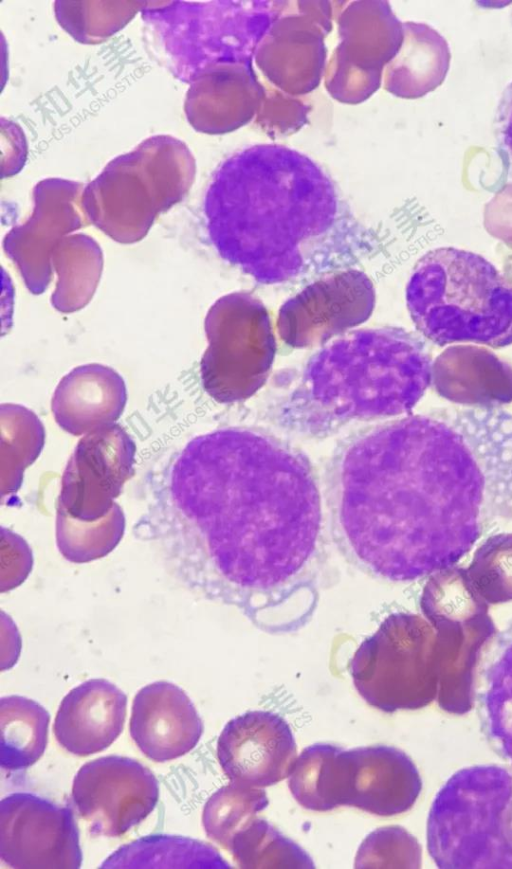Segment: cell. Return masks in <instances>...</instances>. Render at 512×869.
Segmentation results:
<instances>
[{"label":"cell","mask_w":512,"mask_h":869,"mask_svg":"<svg viewBox=\"0 0 512 869\" xmlns=\"http://www.w3.org/2000/svg\"><path fill=\"white\" fill-rule=\"evenodd\" d=\"M261 86L252 65H219L190 83L185 102L189 123L197 131L216 134L245 124L254 114Z\"/></svg>","instance_id":"obj_21"},{"label":"cell","mask_w":512,"mask_h":869,"mask_svg":"<svg viewBox=\"0 0 512 869\" xmlns=\"http://www.w3.org/2000/svg\"><path fill=\"white\" fill-rule=\"evenodd\" d=\"M297 781L308 810L352 806L385 817L408 810L420 790L412 761L385 745L344 750L329 743L313 744Z\"/></svg>","instance_id":"obj_8"},{"label":"cell","mask_w":512,"mask_h":869,"mask_svg":"<svg viewBox=\"0 0 512 869\" xmlns=\"http://www.w3.org/2000/svg\"><path fill=\"white\" fill-rule=\"evenodd\" d=\"M135 452L134 441L118 424L85 434L63 472L57 510L87 522L106 516L134 473Z\"/></svg>","instance_id":"obj_14"},{"label":"cell","mask_w":512,"mask_h":869,"mask_svg":"<svg viewBox=\"0 0 512 869\" xmlns=\"http://www.w3.org/2000/svg\"><path fill=\"white\" fill-rule=\"evenodd\" d=\"M375 289L362 271L347 269L307 284L280 308L277 329L293 348H311L365 322L375 307Z\"/></svg>","instance_id":"obj_13"},{"label":"cell","mask_w":512,"mask_h":869,"mask_svg":"<svg viewBox=\"0 0 512 869\" xmlns=\"http://www.w3.org/2000/svg\"><path fill=\"white\" fill-rule=\"evenodd\" d=\"M406 304L417 330L439 346L512 344V283L475 252L449 246L425 253L408 280Z\"/></svg>","instance_id":"obj_5"},{"label":"cell","mask_w":512,"mask_h":869,"mask_svg":"<svg viewBox=\"0 0 512 869\" xmlns=\"http://www.w3.org/2000/svg\"><path fill=\"white\" fill-rule=\"evenodd\" d=\"M203 730L194 704L173 683L153 682L134 697L130 736L152 761L162 763L187 754L198 744Z\"/></svg>","instance_id":"obj_18"},{"label":"cell","mask_w":512,"mask_h":869,"mask_svg":"<svg viewBox=\"0 0 512 869\" xmlns=\"http://www.w3.org/2000/svg\"><path fill=\"white\" fill-rule=\"evenodd\" d=\"M413 847L411 838L398 826L378 828L361 843L356 868H394L405 866L407 852Z\"/></svg>","instance_id":"obj_31"},{"label":"cell","mask_w":512,"mask_h":869,"mask_svg":"<svg viewBox=\"0 0 512 869\" xmlns=\"http://www.w3.org/2000/svg\"><path fill=\"white\" fill-rule=\"evenodd\" d=\"M268 803L265 790L230 782L205 803L202 823L206 835L226 849L233 835Z\"/></svg>","instance_id":"obj_30"},{"label":"cell","mask_w":512,"mask_h":869,"mask_svg":"<svg viewBox=\"0 0 512 869\" xmlns=\"http://www.w3.org/2000/svg\"><path fill=\"white\" fill-rule=\"evenodd\" d=\"M147 2L57 1L60 25L77 41L97 43L124 27Z\"/></svg>","instance_id":"obj_29"},{"label":"cell","mask_w":512,"mask_h":869,"mask_svg":"<svg viewBox=\"0 0 512 869\" xmlns=\"http://www.w3.org/2000/svg\"><path fill=\"white\" fill-rule=\"evenodd\" d=\"M0 857L17 869H78L82 865L73 810L28 792L0 802Z\"/></svg>","instance_id":"obj_12"},{"label":"cell","mask_w":512,"mask_h":869,"mask_svg":"<svg viewBox=\"0 0 512 869\" xmlns=\"http://www.w3.org/2000/svg\"><path fill=\"white\" fill-rule=\"evenodd\" d=\"M103 257L97 242L85 234L66 236L52 256L58 281L51 297L55 309L74 312L93 296L101 275Z\"/></svg>","instance_id":"obj_24"},{"label":"cell","mask_w":512,"mask_h":869,"mask_svg":"<svg viewBox=\"0 0 512 869\" xmlns=\"http://www.w3.org/2000/svg\"><path fill=\"white\" fill-rule=\"evenodd\" d=\"M495 147L504 166L506 179L512 183V81L503 90L493 120Z\"/></svg>","instance_id":"obj_33"},{"label":"cell","mask_w":512,"mask_h":869,"mask_svg":"<svg viewBox=\"0 0 512 869\" xmlns=\"http://www.w3.org/2000/svg\"><path fill=\"white\" fill-rule=\"evenodd\" d=\"M141 14L161 59L187 83L215 66L252 65L276 21L267 1L147 3Z\"/></svg>","instance_id":"obj_7"},{"label":"cell","mask_w":512,"mask_h":869,"mask_svg":"<svg viewBox=\"0 0 512 869\" xmlns=\"http://www.w3.org/2000/svg\"><path fill=\"white\" fill-rule=\"evenodd\" d=\"M437 392L456 404L492 408L512 401V373L492 358L483 364H455L448 356L432 366Z\"/></svg>","instance_id":"obj_22"},{"label":"cell","mask_w":512,"mask_h":869,"mask_svg":"<svg viewBox=\"0 0 512 869\" xmlns=\"http://www.w3.org/2000/svg\"><path fill=\"white\" fill-rule=\"evenodd\" d=\"M208 346L200 362L201 382L218 403L242 402L266 383L276 340L269 312L247 291L220 297L204 321Z\"/></svg>","instance_id":"obj_9"},{"label":"cell","mask_w":512,"mask_h":869,"mask_svg":"<svg viewBox=\"0 0 512 869\" xmlns=\"http://www.w3.org/2000/svg\"><path fill=\"white\" fill-rule=\"evenodd\" d=\"M432 366L425 343L403 328L352 331L309 358L277 418L293 433L324 438L353 421L408 413L431 384Z\"/></svg>","instance_id":"obj_4"},{"label":"cell","mask_w":512,"mask_h":869,"mask_svg":"<svg viewBox=\"0 0 512 869\" xmlns=\"http://www.w3.org/2000/svg\"><path fill=\"white\" fill-rule=\"evenodd\" d=\"M1 592L20 585L31 571L32 552L22 537L1 528Z\"/></svg>","instance_id":"obj_32"},{"label":"cell","mask_w":512,"mask_h":869,"mask_svg":"<svg viewBox=\"0 0 512 869\" xmlns=\"http://www.w3.org/2000/svg\"><path fill=\"white\" fill-rule=\"evenodd\" d=\"M71 798L92 835L119 837L154 810L159 783L139 761L108 755L91 760L78 770Z\"/></svg>","instance_id":"obj_11"},{"label":"cell","mask_w":512,"mask_h":869,"mask_svg":"<svg viewBox=\"0 0 512 869\" xmlns=\"http://www.w3.org/2000/svg\"><path fill=\"white\" fill-rule=\"evenodd\" d=\"M216 753L230 782L266 787L289 776L297 745L283 717L254 710L227 722L217 740Z\"/></svg>","instance_id":"obj_16"},{"label":"cell","mask_w":512,"mask_h":869,"mask_svg":"<svg viewBox=\"0 0 512 869\" xmlns=\"http://www.w3.org/2000/svg\"><path fill=\"white\" fill-rule=\"evenodd\" d=\"M241 868H314L308 853L263 818L250 819L227 848Z\"/></svg>","instance_id":"obj_27"},{"label":"cell","mask_w":512,"mask_h":869,"mask_svg":"<svg viewBox=\"0 0 512 869\" xmlns=\"http://www.w3.org/2000/svg\"><path fill=\"white\" fill-rule=\"evenodd\" d=\"M1 496L19 490L25 469L40 455L45 430L38 416L28 408L11 403L0 407Z\"/></svg>","instance_id":"obj_26"},{"label":"cell","mask_w":512,"mask_h":869,"mask_svg":"<svg viewBox=\"0 0 512 869\" xmlns=\"http://www.w3.org/2000/svg\"><path fill=\"white\" fill-rule=\"evenodd\" d=\"M50 715L39 703L23 696L0 699V765L8 771L28 768L43 755Z\"/></svg>","instance_id":"obj_23"},{"label":"cell","mask_w":512,"mask_h":869,"mask_svg":"<svg viewBox=\"0 0 512 869\" xmlns=\"http://www.w3.org/2000/svg\"><path fill=\"white\" fill-rule=\"evenodd\" d=\"M172 495L196 529L181 570L207 597L260 630L298 631L313 617L323 567L322 496L296 447L243 427L196 437L178 458Z\"/></svg>","instance_id":"obj_1"},{"label":"cell","mask_w":512,"mask_h":869,"mask_svg":"<svg viewBox=\"0 0 512 869\" xmlns=\"http://www.w3.org/2000/svg\"><path fill=\"white\" fill-rule=\"evenodd\" d=\"M127 402L123 378L101 364L78 366L57 385L51 402L56 423L74 436L114 424Z\"/></svg>","instance_id":"obj_20"},{"label":"cell","mask_w":512,"mask_h":869,"mask_svg":"<svg viewBox=\"0 0 512 869\" xmlns=\"http://www.w3.org/2000/svg\"><path fill=\"white\" fill-rule=\"evenodd\" d=\"M203 212L219 257L261 284L314 281L374 249L330 176L286 146L254 145L227 158L212 176Z\"/></svg>","instance_id":"obj_3"},{"label":"cell","mask_w":512,"mask_h":869,"mask_svg":"<svg viewBox=\"0 0 512 869\" xmlns=\"http://www.w3.org/2000/svg\"><path fill=\"white\" fill-rule=\"evenodd\" d=\"M484 482L463 435L435 412L366 427L327 467L331 533L364 573L408 579L445 545L472 537Z\"/></svg>","instance_id":"obj_2"},{"label":"cell","mask_w":512,"mask_h":869,"mask_svg":"<svg viewBox=\"0 0 512 869\" xmlns=\"http://www.w3.org/2000/svg\"><path fill=\"white\" fill-rule=\"evenodd\" d=\"M418 635L412 616L392 614L355 651L350 675L370 706L391 713L425 702V661Z\"/></svg>","instance_id":"obj_10"},{"label":"cell","mask_w":512,"mask_h":869,"mask_svg":"<svg viewBox=\"0 0 512 869\" xmlns=\"http://www.w3.org/2000/svg\"><path fill=\"white\" fill-rule=\"evenodd\" d=\"M101 868H229V864L203 842L153 835L119 848Z\"/></svg>","instance_id":"obj_25"},{"label":"cell","mask_w":512,"mask_h":869,"mask_svg":"<svg viewBox=\"0 0 512 869\" xmlns=\"http://www.w3.org/2000/svg\"><path fill=\"white\" fill-rule=\"evenodd\" d=\"M370 2H355L347 9L339 24L342 42L339 44L327 81L329 92L338 100L350 103L365 100L379 86L385 63L392 60L397 49L388 44V32L398 29L397 20L385 2H377L372 11Z\"/></svg>","instance_id":"obj_17"},{"label":"cell","mask_w":512,"mask_h":869,"mask_svg":"<svg viewBox=\"0 0 512 869\" xmlns=\"http://www.w3.org/2000/svg\"><path fill=\"white\" fill-rule=\"evenodd\" d=\"M125 530V516L116 503L96 521H80L57 510L56 542L60 553L73 563H86L108 555L118 545Z\"/></svg>","instance_id":"obj_28"},{"label":"cell","mask_w":512,"mask_h":869,"mask_svg":"<svg viewBox=\"0 0 512 869\" xmlns=\"http://www.w3.org/2000/svg\"><path fill=\"white\" fill-rule=\"evenodd\" d=\"M127 696L105 679H90L62 699L53 725L58 743L69 753L88 756L107 749L121 734Z\"/></svg>","instance_id":"obj_19"},{"label":"cell","mask_w":512,"mask_h":869,"mask_svg":"<svg viewBox=\"0 0 512 869\" xmlns=\"http://www.w3.org/2000/svg\"><path fill=\"white\" fill-rule=\"evenodd\" d=\"M83 190V185L74 181L42 180L33 191V214L4 238L6 255L15 263L33 294L43 293L49 285L52 256L60 242L89 223L82 206Z\"/></svg>","instance_id":"obj_15"},{"label":"cell","mask_w":512,"mask_h":869,"mask_svg":"<svg viewBox=\"0 0 512 869\" xmlns=\"http://www.w3.org/2000/svg\"><path fill=\"white\" fill-rule=\"evenodd\" d=\"M194 176L187 146L171 136H154L113 159L84 187L83 210L89 223L113 240L138 242L160 213L183 199Z\"/></svg>","instance_id":"obj_6"}]
</instances>
